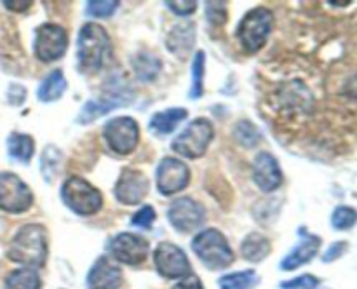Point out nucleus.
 <instances>
[{
  "mask_svg": "<svg viewBox=\"0 0 357 289\" xmlns=\"http://www.w3.org/2000/svg\"><path fill=\"white\" fill-rule=\"evenodd\" d=\"M7 256L24 268H40L47 260V232L42 225L30 223L17 230Z\"/></svg>",
  "mask_w": 357,
  "mask_h": 289,
  "instance_id": "1",
  "label": "nucleus"
},
{
  "mask_svg": "<svg viewBox=\"0 0 357 289\" xmlns=\"http://www.w3.org/2000/svg\"><path fill=\"white\" fill-rule=\"evenodd\" d=\"M112 56V42L107 30L96 23L84 24L77 38V58L82 72L96 73Z\"/></svg>",
  "mask_w": 357,
  "mask_h": 289,
  "instance_id": "2",
  "label": "nucleus"
},
{
  "mask_svg": "<svg viewBox=\"0 0 357 289\" xmlns=\"http://www.w3.org/2000/svg\"><path fill=\"white\" fill-rule=\"evenodd\" d=\"M192 249L199 260L211 270H223L234 263V251L225 235L216 228L202 230L192 240Z\"/></svg>",
  "mask_w": 357,
  "mask_h": 289,
  "instance_id": "3",
  "label": "nucleus"
},
{
  "mask_svg": "<svg viewBox=\"0 0 357 289\" xmlns=\"http://www.w3.org/2000/svg\"><path fill=\"white\" fill-rule=\"evenodd\" d=\"M61 198L66 208L80 216L94 214L103 205V197H101L100 190L79 176L68 178L63 183Z\"/></svg>",
  "mask_w": 357,
  "mask_h": 289,
  "instance_id": "4",
  "label": "nucleus"
},
{
  "mask_svg": "<svg viewBox=\"0 0 357 289\" xmlns=\"http://www.w3.org/2000/svg\"><path fill=\"white\" fill-rule=\"evenodd\" d=\"M274 26V14L265 7L251 9L237 28V38L244 51L257 52L267 44V38Z\"/></svg>",
  "mask_w": 357,
  "mask_h": 289,
  "instance_id": "5",
  "label": "nucleus"
},
{
  "mask_svg": "<svg viewBox=\"0 0 357 289\" xmlns=\"http://www.w3.org/2000/svg\"><path fill=\"white\" fill-rule=\"evenodd\" d=\"M213 139V125L206 118H195L192 120L176 138L173 139L171 146L176 153L187 159H199L206 153L209 143Z\"/></svg>",
  "mask_w": 357,
  "mask_h": 289,
  "instance_id": "6",
  "label": "nucleus"
},
{
  "mask_svg": "<svg viewBox=\"0 0 357 289\" xmlns=\"http://www.w3.org/2000/svg\"><path fill=\"white\" fill-rule=\"evenodd\" d=\"M33 204L30 187L14 173H0V209L10 214L28 211Z\"/></svg>",
  "mask_w": 357,
  "mask_h": 289,
  "instance_id": "7",
  "label": "nucleus"
},
{
  "mask_svg": "<svg viewBox=\"0 0 357 289\" xmlns=\"http://www.w3.org/2000/svg\"><path fill=\"white\" fill-rule=\"evenodd\" d=\"M103 136L110 150L119 155H129L139 141L138 122L131 117H115L107 122Z\"/></svg>",
  "mask_w": 357,
  "mask_h": 289,
  "instance_id": "8",
  "label": "nucleus"
},
{
  "mask_svg": "<svg viewBox=\"0 0 357 289\" xmlns=\"http://www.w3.org/2000/svg\"><path fill=\"white\" fill-rule=\"evenodd\" d=\"M66 47H68V35H66L65 28L52 23H44L37 28L33 49L35 56L40 61L49 63L63 58Z\"/></svg>",
  "mask_w": 357,
  "mask_h": 289,
  "instance_id": "9",
  "label": "nucleus"
},
{
  "mask_svg": "<svg viewBox=\"0 0 357 289\" xmlns=\"http://www.w3.org/2000/svg\"><path fill=\"white\" fill-rule=\"evenodd\" d=\"M108 251L119 263L138 267V265L145 263L146 258H149L150 242L145 237L124 232L110 240Z\"/></svg>",
  "mask_w": 357,
  "mask_h": 289,
  "instance_id": "10",
  "label": "nucleus"
},
{
  "mask_svg": "<svg viewBox=\"0 0 357 289\" xmlns=\"http://www.w3.org/2000/svg\"><path fill=\"white\" fill-rule=\"evenodd\" d=\"M155 268L160 275L167 279H183L192 274L190 261L181 247L171 242H162L153 253Z\"/></svg>",
  "mask_w": 357,
  "mask_h": 289,
  "instance_id": "11",
  "label": "nucleus"
},
{
  "mask_svg": "<svg viewBox=\"0 0 357 289\" xmlns=\"http://www.w3.org/2000/svg\"><path fill=\"white\" fill-rule=\"evenodd\" d=\"M150 190V181L142 171L124 167L115 185V198L124 205H135L145 198Z\"/></svg>",
  "mask_w": 357,
  "mask_h": 289,
  "instance_id": "12",
  "label": "nucleus"
},
{
  "mask_svg": "<svg viewBox=\"0 0 357 289\" xmlns=\"http://www.w3.org/2000/svg\"><path fill=\"white\" fill-rule=\"evenodd\" d=\"M204 209L190 197L176 198L167 209V219L181 233L194 232L204 221Z\"/></svg>",
  "mask_w": 357,
  "mask_h": 289,
  "instance_id": "13",
  "label": "nucleus"
},
{
  "mask_svg": "<svg viewBox=\"0 0 357 289\" xmlns=\"http://www.w3.org/2000/svg\"><path fill=\"white\" fill-rule=\"evenodd\" d=\"M188 183H190V171L187 164L173 157L160 160L157 167V187L160 194L173 195L187 188Z\"/></svg>",
  "mask_w": 357,
  "mask_h": 289,
  "instance_id": "14",
  "label": "nucleus"
},
{
  "mask_svg": "<svg viewBox=\"0 0 357 289\" xmlns=\"http://www.w3.org/2000/svg\"><path fill=\"white\" fill-rule=\"evenodd\" d=\"M253 180L261 192L268 194L281 187L282 171L278 159L268 152H260L253 162Z\"/></svg>",
  "mask_w": 357,
  "mask_h": 289,
  "instance_id": "15",
  "label": "nucleus"
},
{
  "mask_svg": "<svg viewBox=\"0 0 357 289\" xmlns=\"http://www.w3.org/2000/svg\"><path fill=\"white\" fill-rule=\"evenodd\" d=\"M122 284L121 267L108 256H100L87 275L89 289H119Z\"/></svg>",
  "mask_w": 357,
  "mask_h": 289,
  "instance_id": "16",
  "label": "nucleus"
},
{
  "mask_svg": "<svg viewBox=\"0 0 357 289\" xmlns=\"http://www.w3.org/2000/svg\"><path fill=\"white\" fill-rule=\"evenodd\" d=\"M300 235H303V240L281 261L282 270H296L302 265L309 263L314 256L317 254L321 246V239L316 235H309L305 230H300Z\"/></svg>",
  "mask_w": 357,
  "mask_h": 289,
  "instance_id": "17",
  "label": "nucleus"
},
{
  "mask_svg": "<svg viewBox=\"0 0 357 289\" xmlns=\"http://www.w3.org/2000/svg\"><path fill=\"white\" fill-rule=\"evenodd\" d=\"M195 44V26L190 23H183L174 26L167 35V47L171 52L180 58H187L190 49Z\"/></svg>",
  "mask_w": 357,
  "mask_h": 289,
  "instance_id": "18",
  "label": "nucleus"
},
{
  "mask_svg": "<svg viewBox=\"0 0 357 289\" xmlns=\"http://www.w3.org/2000/svg\"><path fill=\"white\" fill-rule=\"evenodd\" d=\"M187 115L188 111L185 108H169V110L159 111V114L153 115L149 127L150 131H153L159 136L171 134L187 118Z\"/></svg>",
  "mask_w": 357,
  "mask_h": 289,
  "instance_id": "19",
  "label": "nucleus"
},
{
  "mask_svg": "<svg viewBox=\"0 0 357 289\" xmlns=\"http://www.w3.org/2000/svg\"><path fill=\"white\" fill-rule=\"evenodd\" d=\"M66 87H68V82H66L61 70H54L42 80L40 87L37 91V97L44 103H52V101H58L63 96Z\"/></svg>",
  "mask_w": 357,
  "mask_h": 289,
  "instance_id": "20",
  "label": "nucleus"
},
{
  "mask_svg": "<svg viewBox=\"0 0 357 289\" xmlns=\"http://www.w3.org/2000/svg\"><path fill=\"white\" fill-rule=\"evenodd\" d=\"M241 253L251 263L264 261L271 254V240L258 232H251L246 239L243 240Z\"/></svg>",
  "mask_w": 357,
  "mask_h": 289,
  "instance_id": "21",
  "label": "nucleus"
},
{
  "mask_svg": "<svg viewBox=\"0 0 357 289\" xmlns=\"http://www.w3.org/2000/svg\"><path fill=\"white\" fill-rule=\"evenodd\" d=\"M128 103L126 100L122 97H117V100H112V97H105V100H89L86 104L82 107L79 114V122L80 124H89V122L96 120V118L103 117L107 115L108 111L115 110L119 104H124Z\"/></svg>",
  "mask_w": 357,
  "mask_h": 289,
  "instance_id": "22",
  "label": "nucleus"
},
{
  "mask_svg": "<svg viewBox=\"0 0 357 289\" xmlns=\"http://www.w3.org/2000/svg\"><path fill=\"white\" fill-rule=\"evenodd\" d=\"M33 152L35 143L31 136L21 134V132H10L9 138H7V153H9L10 159L28 164L33 157Z\"/></svg>",
  "mask_w": 357,
  "mask_h": 289,
  "instance_id": "23",
  "label": "nucleus"
},
{
  "mask_svg": "<svg viewBox=\"0 0 357 289\" xmlns=\"http://www.w3.org/2000/svg\"><path fill=\"white\" fill-rule=\"evenodd\" d=\"M6 289H40V277L31 268H20L7 275Z\"/></svg>",
  "mask_w": 357,
  "mask_h": 289,
  "instance_id": "24",
  "label": "nucleus"
},
{
  "mask_svg": "<svg viewBox=\"0 0 357 289\" xmlns=\"http://www.w3.org/2000/svg\"><path fill=\"white\" fill-rule=\"evenodd\" d=\"M61 160H63V153L59 152L58 146L54 145L45 146L40 157V171H42V176H44V180L47 181V183H51V181L56 178L59 167H61Z\"/></svg>",
  "mask_w": 357,
  "mask_h": 289,
  "instance_id": "25",
  "label": "nucleus"
},
{
  "mask_svg": "<svg viewBox=\"0 0 357 289\" xmlns=\"http://www.w3.org/2000/svg\"><path fill=\"white\" fill-rule=\"evenodd\" d=\"M132 68H135L139 80H153L160 70V61L150 52H142L132 61Z\"/></svg>",
  "mask_w": 357,
  "mask_h": 289,
  "instance_id": "26",
  "label": "nucleus"
},
{
  "mask_svg": "<svg viewBox=\"0 0 357 289\" xmlns=\"http://www.w3.org/2000/svg\"><path fill=\"white\" fill-rule=\"evenodd\" d=\"M257 274L255 270L236 272V274H227L220 277L218 286L222 289H251V286L257 284Z\"/></svg>",
  "mask_w": 357,
  "mask_h": 289,
  "instance_id": "27",
  "label": "nucleus"
},
{
  "mask_svg": "<svg viewBox=\"0 0 357 289\" xmlns=\"http://www.w3.org/2000/svg\"><path fill=\"white\" fill-rule=\"evenodd\" d=\"M204 63H206V54L202 51H199L195 54L194 63H192V89L188 96L192 100H197L204 93Z\"/></svg>",
  "mask_w": 357,
  "mask_h": 289,
  "instance_id": "28",
  "label": "nucleus"
},
{
  "mask_svg": "<svg viewBox=\"0 0 357 289\" xmlns=\"http://www.w3.org/2000/svg\"><path fill=\"white\" fill-rule=\"evenodd\" d=\"M234 136H236L237 141L243 146H246V148H253V146H257L261 139V134L257 129V125L250 120H241L239 124L236 125V129H234Z\"/></svg>",
  "mask_w": 357,
  "mask_h": 289,
  "instance_id": "29",
  "label": "nucleus"
},
{
  "mask_svg": "<svg viewBox=\"0 0 357 289\" xmlns=\"http://www.w3.org/2000/svg\"><path fill=\"white\" fill-rule=\"evenodd\" d=\"M356 211L352 208H347V205H342V208H337L333 211V216H331V225L337 230H349L354 226L356 223Z\"/></svg>",
  "mask_w": 357,
  "mask_h": 289,
  "instance_id": "30",
  "label": "nucleus"
},
{
  "mask_svg": "<svg viewBox=\"0 0 357 289\" xmlns=\"http://www.w3.org/2000/svg\"><path fill=\"white\" fill-rule=\"evenodd\" d=\"M119 2H98V0H93V2H87L86 13L93 17H110L112 14L117 10Z\"/></svg>",
  "mask_w": 357,
  "mask_h": 289,
  "instance_id": "31",
  "label": "nucleus"
},
{
  "mask_svg": "<svg viewBox=\"0 0 357 289\" xmlns=\"http://www.w3.org/2000/svg\"><path fill=\"white\" fill-rule=\"evenodd\" d=\"M155 211L152 205H143L138 212H135L131 218V225L138 226V228H150L155 221Z\"/></svg>",
  "mask_w": 357,
  "mask_h": 289,
  "instance_id": "32",
  "label": "nucleus"
},
{
  "mask_svg": "<svg viewBox=\"0 0 357 289\" xmlns=\"http://www.w3.org/2000/svg\"><path fill=\"white\" fill-rule=\"evenodd\" d=\"M319 286V279H316L314 275H300V277L291 279V281L281 282L282 289H316Z\"/></svg>",
  "mask_w": 357,
  "mask_h": 289,
  "instance_id": "33",
  "label": "nucleus"
},
{
  "mask_svg": "<svg viewBox=\"0 0 357 289\" xmlns=\"http://www.w3.org/2000/svg\"><path fill=\"white\" fill-rule=\"evenodd\" d=\"M223 2H208L206 3V17L213 24H223L227 21V9Z\"/></svg>",
  "mask_w": 357,
  "mask_h": 289,
  "instance_id": "34",
  "label": "nucleus"
},
{
  "mask_svg": "<svg viewBox=\"0 0 357 289\" xmlns=\"http://www.w3.org/2000/svg\"><path fill=\"white\" fill-rule=\"evenodd\" d=\"M24 100H26V89L20 84H10L9 91H7V101L13 107H20L21 103H24Z\"/></svg>",
  "mask_w": 357,
  "mask_h": 289,
  "instance_id": "35",
  "label": "nucleus"
},
{
  "mask_svg": "<svg viewBox=\"0 0 357 289\" xmlns=\"http://www.w3.org/2000/svg\"><path fill=\"white\" fill-rule=\"evenodd\" d=\"M166 6L169 7L174 14H178V16H188V14H192L195 10L197 2H190V0L180 2V0H178V2H166Z\"/></svg>",
  "mask_w": 357,
  "mask_h": 289,
  "instance_id": "36",
  "label": "nucleus"
},
{
  "mask_svg": "<svg viewBox=\"0 0 357 289\" xmlns=\"http://www.w3.org/2000/svg\"><path fill=\"white\" fill-rule=\"evenodd\" d=\"M347 246H349L347 242H335L333 246H330V249H328L323 256L324 263H330V261H335L337 258H340L342 254L347 251Z\"/></svg>",
  "mask_w": 357,
  "mask_h": 289,
  "instance_id": "37",
  "label": "nucleus"
},
{
  "mask_svg": "<svg viewBox=\"0 0 357 289\" xmlns=\"http://www.w3.org/2000/svg\"><path fill=\"white\" fill-rule=\"evenodd\" d=\"M173 289H204V286H202L201 279L197 275L190 274L181 279L176 286H173Z\"/></svg>",
  "mask_w": 357,
  "mask_h": 289,
  "instance_id": "38",
  "label": "nucleus"
},
{
  "mask_svg": "<svg viewBox=\"0 0 357 289\" xmlns=\"http://www.w3.org/2000/svg\"><path fill=\"white\" fill-rule=\"evenodd\" d=\"M3 6H6L7 9L21 13V10H26L28 7H31V2H14V0H6V2H3Z\"/></svg>",
  "mask_w": 357,
  "mask_h": 289,
  "instance_id": "39",
  "label": "nucleus"
}]
</instances>
